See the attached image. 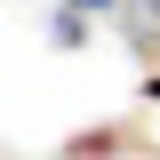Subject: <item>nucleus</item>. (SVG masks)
<instances>
[{
	"label": "nucleus",
	"mask_w": 160,
	"mask_h": 160,
	"mask_svg": "<svg viewBox=\"0 0 160 160\" xmlns=\"http://www.w3.org/2000/svg\"><path fill=\"white\" fill-rule=\"evenodd\" d=\"M48 40H56V48H80V8H64V16L48 24Z\"/></svg>",
	"instance_id": "nucleus-1"
},
{
	"label": "nucleus",
	"mask_w": 160,
	"mask_h": 160,
	"mask_svg": "<svg viewBox=\"0 0 160 160\" xmlns=\"http://www.w3.org/2000/svg\"><path fill=\"white\" fill-rule=\"evenodd\" d=\"M144 96H152V104H160V72H152V80H144Z\"/></svg>",
	"instance_id": "nucleus-2"
},
{
	"label": "nucleus",
	"mask_w": 160,
	"mask_h": 160,
	"mask_svg": "<svg viewBox=\"0 0 160 160\" xmlns=\"http://www.w3.org/2000/svg\"><path fill=\"white\" fill-rule=\"evenodd\" d=\"M72 8H112V0H72Z\"/></svg>",
	"instance_id": "nucleus-3"
}]
</instances>
